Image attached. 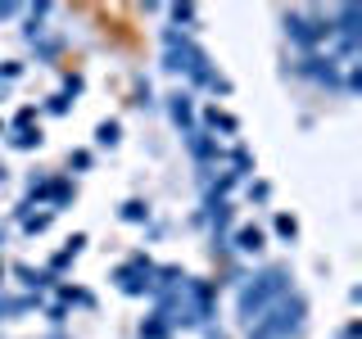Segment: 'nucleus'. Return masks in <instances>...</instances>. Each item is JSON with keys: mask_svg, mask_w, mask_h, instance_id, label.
Here are the masks:
<instances>
[{"mask_svg": "<svg viewBox=\"0 0 362 339\" xmlns=\"http://www.w3.org/2000/svg\"><path fill=\"white\" fill-rule=\"evenodd\" d=\"M290 294V271L286 267H263L258 276H249L240 294H235V312H240L245 326H254L258 316H263L276 299H286Z\"/></svg>", "mask_w": 362, "mask_h": 339, "instance_id": "obj_1", "label": "nucleus"}, {"mask_svg": "<svg viewBox=\"0 0 362 339\" xmlns=\"http://www.w3.org/2000/svg\"><path fill=\"white\" fill-rule=\"evenodd\" d=\"M303 326H308V303H303V294H286V299H276L254 326H249V339H294Z\"/></svg>", "mask_w": 362, "mask_h": 339, "instance_id": "obj_2", "label": "nucleus"}, {"mask_svg": "<svg viewBox=\"0 0 362 339\" xmlns=\"http://www.w3.org/2000/svg\"><path fill=\"white\" fill-rule=\"evenodd\" d=\"M331 18L326 14H286V37L294 45H303V50H313V45L331 41Z\"/></svg>", "mask_w": 362, "mask_h": 339, "instance_id": "obj_3", "label": "nucleus"}, {"mask_svg": "<svg viewBox=\"0 0 362 339\" xmlns=\"http://www.w3.org/2000/svg\"><path fill=\"white\" fill-rule=\"evenodd\" d=\"M113 280H118L122 294H154V263L136 254L132 263H122L118 271H113Z\"/></svg>", "mask_w": 362, "mask_h": 339, "instance_id": "obj_4", "label": "nucleus"}, {"mask_svg": "<svg viewBox=\"0 0 362 339\" xmlns=\"http://www.w3.org/2000/svg\"><path fill=\"white\" fill-rule=\"evenodd\" d=\"M299 73L308 77V82H317V86H331V90H339L335 59H303V64H299Z\"/></svg>", "mask_w": 362, "mask_h": 339, "instance_id": "obj_5", "label": "nucleus"}, {"mask_svg": "<svg viewBox=\"0 0 362 339\" xmlns=\"http://www.w3.org/2000/svg\"><path fill=\"white\" fill-rule=\"evenodd\" d=\"M186 141H190V154H195V163H213V158H222L218 141H209V136H204V131H190Z\"/></svg>", "mask_w": 362, "mask_h": 339, "instance_id": "obj_6", "label": "nucleus"}, {"mask_svg": "<svg viewBox=\"0 0 362 339\" xmlns=\"http://www.w3.org/2000/svg\"><path fill=\"white\" fill-rule=\"evenodd\" d=\"M168 113H173V122H177V127H186V136L195 131V105H190V95H173Z\"/></svg>", "mask_w": 362, "mask_h": 339, "instance_id": "obj_7", "label": "nucleus"}, {"mask_svg": "<svg viewBox=\"0 0 362 339\" xmlns=\"http://www.w3.org/2000/svg\"><path fill=\"white\" fill-rule=\"evenodd\" d=\"M235 249H240V254H258V249H263V231H258V226H245V231L235 235Z\"/></svg>", "mask_w": 362, "mask_h": 339, "instance_id": "obj_8", "label": "nucleus"}, {"mask_svg": "<svg viewBox=\"0 0 362 339\" xmlns=\"http://www.w3.org/2000/svg\"><path fill=\"white\" fill-rule=\"evenodd\" d=\"M28 308H32V299H0V321H9V316H18Z\"/></svg>", "mask_w": 362, "mask_h": 339, "instance_id": "obj_9", "label": "nucleus"}, {"mask_svg": "<svg viewBox=\"0 0 362 339\" xmlns=\"http://www.w3.org/2000/svg\"><path fill=\"white\" fill-rule=\"evenodd\" d=\"M141 339H168V326L158 321V316H145V321H141Z\"/></svg>", "mask_w": 362, "mask_h": 339, "instance_id": "obj_10", "label": "nucleus"}, {"mask_svg": "<svg viewBox=\"0 0 362 339\" xmlns=\"http://www.w3.org/2000/svg\"><path fill=\"white\" fill-rule=\"evenodd\" d=\"M209 122L222 127V131H235V118H226V113H218V109H209Z\"/></svg>", "mask_w": 362, "mask_h": 339, "instance_id": "obj_11", "label": "nucleus"}, {"mask_svg": "<svg viewBox=\"0 0 362 339\" xmlns=\"http://www.w3.org/2000/svg\"><path fill=\"white\" fill-rule=\"evenodd\" d=\"M100 141H105V145L118 141V122H105V127H100Z\"/></svg>", "mask_w": 362, "mask_h": 339, "instance_id": "obj_12", "label": "nucleus"}, {"mask_svg": "<svg viewBox=\"0 0 362 339\" xmlns=\"http://www.w3.org/2000/svg\"><path fill=\"white\" fill-rule=\"evenodd\" d=\"M122 218H127V222H141L145 208H141V203H127V213H122Z\"/></svg>", "mask_w": 362, "mask_h": 339, "instance_id": "obj_13", "label": "nucleus"}, {"mask_svg": "<svg viewBox=\"0 0 362 339\" xmlns=\"http://www.w3.org/2000/svg\"><path fill=\"white\" fill-rule=\"evenodd\" d=\"M0 181H5V172H0Z\"/></svg>", "mask_w": 362, "mask_h": 339, "instance_id": "obj_14", "label": "nucleus"}, {"mask_svg": "<svg viewBox=\"0 0 362 339\" xmlns=\"http://www.w3.org/2000/svg\"><path fill=\"white\" fill-rule=\"evenodd\" d=\"M54 339H64V335H54Z\"/></svg>", "mask_w": 362, "mask_h": 339, "instance_id": "obj_15", "label": "nucleus"}]
</instances>
